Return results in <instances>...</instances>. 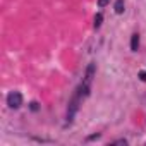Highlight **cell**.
<instances>
[{
    "label": "cell",
    "instance_id": "1",
    "mask_svg": "<svg viewBox=\"0 0 146 146\" xmlns=\"http://www.w3.org/2000/svg\"><path fill=\"white\" fill-rule=\"evenodd\" d=\"M93 76H95V64H90V65H88V70H86L84 83H83V84H81V88H79V93H81L83 96H86V95L90 93V86H91Z\"/></svg>",
    "mask_w": 146,
    "mask_h": 146
},
{
    "label": "cell",
    "instance_id": "2",
    "mask_svg": "<svg viewBox=\"0 0 146 146\" xmlns=\"http://www.w3.org/2000/svg\"><path fill=\"white\" fill-rule=\"evenodd\" d=\"M7 105H9L11 108H19V107L23 105V96H21V93H17V91L9 93V96H7Z\"/></svg>",
    "mask_w": 146,
    "mask_h": 146
},
{
    "label": "cell",
    "instance_id": "3",
    "mask_svg": "<svg viewBox=\"0 0 146 146\" xmlns=\"http://www.w3.org/2000/svg\"><path fill=\"white\" fill-rule=\"evenodd\" d=\"M137 46H139V35H137V33H134V35H132V38H131V50H132V52H136V50H137Z\"/></svg>",
    "mask_w": 146,
    "mask_h": 146
},
{
    "label": "cell",
    "instance_id": "4",
    "mask_svg": "<svg viewBox=\"0 0 146 146\" xmlns=\"http://www.w3.org/2000/svg\"><path fill=\"white\" fill-rule=\"evenodd\" d=\"M115 12L117 14L124 12V0H117V2H115Z\"/></svg>",
    "mask_w": 146,
    "mask_h": 146
},
{
    "label": "cell",
    "instance_id": "5",
    "mask_svg": "<svg viewBox=\"0 0 146 146\" xmlns=\"http://www.w3.org/2000/svg\"><path fill=\"white\" fill-rule=\"evenodd\" d=\"M102 21H103V16H102V14H96V16H95V28H96V29L102 26Z\"/></svg>",
    "mask_w": 146,
    "mask_h": 146
},
{
    "label": "cell",
    "instance_id": "6",
    "mask_svg": "<svg viewBox=\"0 0 146 146\" xmlns=\"http://www.w3.org/2000/svg\"><path fill=\"white\" fill-rule=\"evenodd\" d=\"M139 78H141V81H146V72H139Z\"/></svg>",
    "mask_w": 146,
    "mask_h": 146
},
{
    "label": "cell",
    "instance_id": "7",
    "mask_svg": "<svg viewBox=\"0 0 146 146\" xmlns=\"http://www.w3.org/2000/svg\"><path fill=\"white\" fill-rule=\"evenodd\" d=\"M107 2H108V0H98V4H100V5H105Z\"/></svg>",
    "mask_w": 146,
    "mask_h": 146
}]
</instances>
